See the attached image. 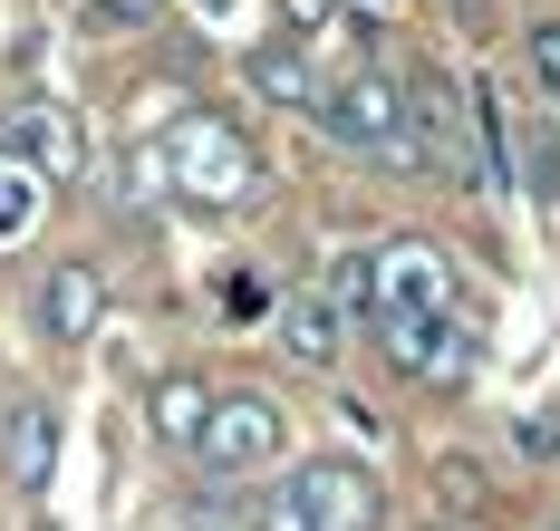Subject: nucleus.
<instances>
[{
  "label": "nucleus",
  "instance_id": "15",
  "mask_svg": "<svg viewBox=\"0 0 560 531\" xmlns=\"http://www.w3.org/2000/svg\"><path fill=\"white\" fill-rule=\"evenodd\" d=\"M30 213H39V175L0 165V241H20V233H30Z\"/></svg>",
  "mask_w": 560,
  "mask_h": 531
},
{
  "label": "nucleus",
  "instance_id": "7",
  "mask_svg": "<svg viewBox=\"0 0 560 531\" xmlns=\"http://www.w3.org/2000/svg\"><path fill=\"white\" fill-rule=\"evenodd\" d=\"M97 319H107V271L97 261H49V281H39V339L49 349H88Z\"/></svg>",
  "mask_w": 560,
  "mask_h": 531
},
{
  "label": "nucleus",
  "instance_id": "20",
  "mask_svg": "<svg viewBox=\"0 0 560 531\" xmlns=\"http://www.w3.org/2000/svg\"><path fill=\"white\" fill-rule=\"evenodd\" d=\"M377 10H387V0H377Z\"/></svg>",
  "mask_w": 560,
  "mask_h": 531
},
{
  "label": "nucleus",
  "instance_id": "19",
  "mask_svg": "<svg viewBox=\"0 0 560 531\" xmlns=\"http://www.w3.org/2000/svg\"><path fill=\"white\" fill-rule=\"evenodd\" d=\"M116 10H155V0H116Z\"/></svg>",
  "mask_w": 560,
  "mask_h": 531
},
{
  "label": "nucleus",
  "instance_id": "4",
  "mask_svg": "<svg viewBox=\"0 0 560 531\" xmlns=\"http://www.w3.org/2000/svg\"><path fill=\"white\" fill-rule=\"evenodd\" d=\"M368 261H377V329L454 319V261L435 241H387V251H368Z\"/></svg>",
  "mask_w": 560,
  "mask_h": 531
},
{
  "label": "nucleus",
  "instance_id": "16",
  "mask_svg": "<svg viewBox=\"0 0 560 531\" xmlns=\"http://www.w3.org/2000/svg\"><path fill=\"white\" fill-rule=\"evenodd\" d=\"M522 455H560V415H522Z\"/></svg>",
  "mask_w": 560,
  "mask_h": 531
},
{
  "label": "nucleus",
  "instance_id": "9",
  "mask_svg": "<svg viewBox=\"0 0 560 531\" xmlns=\"http://www.w3.org/2000/svg\"><path fill=\"white\" fill-rule=\"evenodd\" d=\"M338 319H348V309H338L329 291H290L280 299V349L300 357V367H329L338 357Z\"/></svg>",
  "mask_w": 560,
  "mask_h": 531
},
{
  "label": "nucleus",
  "instance_id": "5",
  "mask_svg": "<svg viewBox=\"0 0 560 531\" xmlns=\"http://www.w3.org/2000/svg\"><path fill=\"white\" fill-rule=\"evenodd\" d=\"M0 155L20 175H39V184H78L88 175V126L68 117L58 97H39V107H20V117L0 126Z\"/></svg>",
  "mask_w": 560,
  "mask_h": 531
},
{
  "label": "nucleus",
  "instance_id": "10",
  "mask_svg": "<svg viewBox=\"0 0 560 531\" xmlns=\"http://www.w3.org/2000/svg\"><path fill=\"white\" fill-rule=\"evenodd\" d=\"M242 78H252L261 97H280V107H319V97H329V87L310 78V49H300V39H261V49L242 59Z\"/></svg>",
  "mask_w": 560,
  "mask_h": 531
},
{
  "label": "nucleus",
  "instance_id": "6",
  "mask_svg": "<svg viewBox=\"0 0 560 531\" xmlns=\"http://www.w3.org/2000/svg\"><path fill=\"white\" fill-rule=\"evenodd\" d=\"M203 473H261L280 455V406L271 397H213V425H203Z\"/></svg>",
  "mask_w": 560,
  "mask_h": 531
},
{
  "label": "nucleus",
  "instance_id": "3",
  "mask_svg": "<svg viewBox=\"0 0 560 531\" xmlns=\"http://www.w3.org/2000/svg\"><path fill=\"white\" fill-rule=\"evenodd\" d=\"M319 126H329L338 145H358V155L425 165V145H416V117H406V87H396V78H377V68H348L329 97H319Z\"/></svg>",
  "mask_w": 560,
  "mask_h": 531
},
{
  "label": "nucleus",
  "instance_id": "11",
  "mask_svg": "<svg viewBox=\"0 0 560 531\" xmlns=\"http://www.w3.org/2000/svg\"><path fill=\"white\" fill-rule=\"evenodd\" d=\"M203 425H213L203 377H165V387H155V435H165V445H203Z\"/></svg>",
  "mask_w": 560,
  "mask_h": 531
},
{
  "label": "nucleus",
  "instance_id": "13",
  "mask_svg": "<svg viewBox=\"0 0 560 531\" xmlns=\"http://www.w3.org/2000/svg\"><path fill=\"white\" fill-rule=\"evenodd\" d=\"M551 184H560V145H551V126L532 117V126H522V193L551 203Z\"/></svg>",
  "mask_w": 560,
  "mask_h": 531
},
{
  "label": "nucleus",
  "instance_id": "12",
  "mask_svg": "<svg viewBox=\"0 0 560 531\" xmlns=\"http://www.w3.org/2000/svg\"><path fill=\"white\" fill-rule=\"evenodd\" d=\"M435 493H445V512H483L493 503V473L474 464V455H435Z\"/></svg>",
  "mask_w": 560,
  "mask_h": 531
},
{
  "label": "nucleus",
  "instance_id": "2",
  "mask_svg": "<svg viewBox=\"0 0 560 531\" xmlns=\"http://www.w3.org/2000/svg\"><path fill=\"white\" fill-rule=\"evenodd\" d=\"M261 531H377V473L348 455H319L261 503Z\"/></svg>",
  "mask_w": 560,
  "mask_h": 531
},
{
  "label": "nucleus",
  "instance_id": "14",
  "mask_svg": "<svg viewBox=\"0 0 560 531\" xmlns=\"http://www.w3.org/2000/svg\"><path fill=\"white\" fill-rule=\"evenodd\" d=\"M522 68H532L541 97H560V20H532V30H522Z\"/></svg>",
  "mask_w": 560,
  "mask_h": 531
},
{
  "label": "nucleus",
  "instance_id": "18",
  "mask_svg": "<svg viewBox=\"0 0 560 531\" xmlns=\"http://www.w3.org/2000/svg\"><path fill=\"white\" fill-rule=\"evenodd\" d=\"M454 10H464V20H483V10H493V0H454Z\"/></svg>",
  "mask_w": 560,
  "mask_h": 531
},
{
  "label": "nucleus",
  "instance_id": "8",
  "mask_svg": "<svg viewBox=\"0 0 560 531\" xmlns=\"http://www.w3.org/2000/svg\"><path fill=\"white\" fill-rule=\"evenodd\" d=\"M0 464H10V493H49V473H58V406L20 397V406L0 415Z\"/></svg>",
  "mask_w": 560,
  "mask_h": 531
},
{
  "label": "nucleus",
  "instance_id": "17",
  "mask_svg": "<svg viewBox=\"0 0 560 531\" xmlns=\"http://www.w3.org/2000/svg\"><path fill=\"white\" fill-rule=\"evenodd\" d=\"M290 20H300V30H319V20H329V0H290Z\"/></svg>",
  "mask_w": 560,
  "mask_h": 531
},
{
  "label": "nucleus",
  "instance_id": "1",
  "mask_svg": "<svg viewBox=\"0 0 560 531\" xmlns=\"http://www.w3.org/2000/svg\"><path fill=\"white\" fill-rule=\"evenodd\" d=\"M165 184L184 203H213V213H242V203H261V155H252V135L232 117H174L165 135Z\"/></svg>",
  "mask_w": 560,
  "mask_h": 531
}]
</instances>
